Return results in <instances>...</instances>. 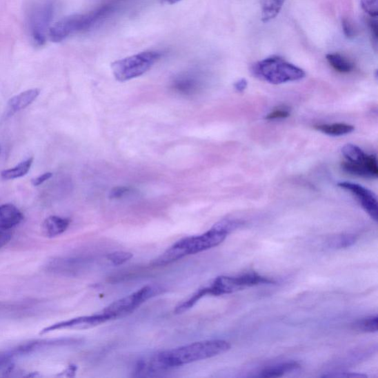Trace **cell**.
I'll return each mask as SVG.
<instances>
[{
    "label": "cell",
    "instance_id": "cell-1",
    "mask_svg": "<svg viewBox=\"0 0 378 378\" xmlns=\"http://www.w3.org/2000/svg\"><path fill=\"white\" fill-rule=\"evenodd\" d=\"M230 349L223 340H209L192 343L181 348L157 353L141 361L138 365L139 373H154L174 367L213 358Z\"/></svg>",
    "mask_w": 378,
    "mask_h": 378
},
{
    "label": "cell",
    "instance_id": "cell-2",
    "mask_svg": "<svg viewBox=\"0 0 378 378\" xmlns=\"http://www.w3.org/2000/svg\"><path fill=\"white\" fill-rule=\"evenodd\" d=\"M237 223L234 221L223 220L201 235L187 237L178 241L156 259L153 265L166 266L186 256L196 255L213 248L221 244L230 230L235 229Z\"/></svg>",
    "mask_w": 378,
    "mask_h": 378
},
{
    "label": "cell",
    "instance_id": "cell-3",
    "mask_svg": "<svg viewBox=\"0 0 378 378\" xmlns=\"http://www.w3.org/2000/svg\"><path fill=\"white\" fill-rule=\"evenodd\" d=\"M113 7L104 6L93 12L63 18L50 27L48 37L52 43H61L68 37L85 32L112 12Z\"/></svg>",
    "mask_w": 378,
    "mask_h": 378
},
{
    "label": "cell",
    "instance_id": "cell-4",
    "mask_svg": "<svg viewBox=\"0 0 378 378\" xmlns=\"http://www.w3.org/2000/svg\"><path fill=\"white\" fill-rule=\"evenodd\" d=\"M254 75L272 85H281L306 77V72L281 58L272 57L257 63L252 68Z\"/></svg>",
    "mask_w": 378,
    "mask_h": 378
},
{
    "label": "cell",
    "instance_id": "cell-5",
    "mask_svg": "<svg viewBox=\"0 0 378 378\" xmlns=\"http://www.w3.org/2000/svg\"><path fill=\"white\" fill-rule=\"evenodd\" d=\"M161 57L159 52L145 51L113 62L111 68L115 79L127 81L145 74Z\"/></svg>",
    "mask_w": 378,
    "mask_h": 378
},
{
    "label": "cell",
    "instance_id": "cell-6",
    "mask_svg": "<svg viewBox=\"0 0 378 378\" xmlns=\"http://www.w3.org/2000/svg\"><path fill=\"white\" fill-rule=\"evenodd\" d=\"M274 283V281L259 276L255 272L238 277H219L214 280L211 286L205 287L207 295L220 296L224 294L232 293L245 289L266 284Z\"/></svg>",
    "mask_w": 378,
    "mask_h": 378
},
{
    "label": "cell",
    "instance_id": "cell-7",
    "mask_svg": "<svg viewBox=\"0 0 378 378\" xmlns=\"http://www.w3.org/2000/svg\"><path fill=\"white\" fill-rule=\"evenodd\" d=\"M159 286H146L120 300L113 302L102 312L110 320L126 316L138 308L147 300L159 295L162 292Z\"/></svg>",
    "mask_w": 378,
    "mask_h": 378
},
{
    "label": "cell",
    "instance_id": "cell-8",
    "mask_svg": "<svg viewBox=\"0 0 378 378\" xmlns=\"http://www.w3.org/2000/svg\"><path fill=\"white\" fill-rule=\"evenodd\" d=\"M54 14V6L46 2L36 6L30 14L28 26L34 43L43 46L48 37L50 26Z\"/></svg>",
    "mask_w": 378,
    "mask_h": 378
},
{
    "label": "cell",
    "instance_id": "cell-9",
    "mask_svg": "<svg viewBox=\"0 0 378 378\" xmlns=\"http://www.w3.org/2000/svg\"><path fill=\"white\" fill-rule=\"evenodd\" d=\"M109 318L102 312L90 317H82L61 321L41 330L40 335H45L51 332L61 330H83L97 326L102 323L109 321Z\"/></svg>",
    "mask_w": 378,
    "mask_h": 378
},
{
    "label": "cell",
    "instance_id": "cell-10",
    "mask_svg": "<svg viewBox=\"0 0 378 378\" xmlns=\"http://www.w3.org/2000/svg\"><path fill=\"white\" fill-rule=\"evenodd\" d=\"M338 186L350 192L358 199L365 211L375 221H377V202L376 196L372 192L359 184L350 182H341Z\"/></svg>",
    "mask_w": 378,
    "mask_h": 378
},
{
    "label": "cell",
    "instance_id": "cell-11",
    "mask_svg": "<svg viewBox=\"0 0 378 378\" xmlns=\"http://www.w3.org/2000/svg\"><path fill=\"white\" fill-rule=\"evenodd\" d=\"M203 86L201 77L195 72H186L177 76L172 81L171 88L184 97H192Z\"/></svg>",
    "mask_w": 378,
    "mask_h": 378
},
{
    "label": "cell",
    "instance_id": "cell-12",
    "mask_svg": "<svg viewBox=\"0 0 378 378\" xmlns=\"http://www.w3.org/2000/svg\"><path fill=\"white\" fill-rule=\"evenodd\" d=\"M343 170L349 174L368 179H377L378 177V166L377 157L374 155H367L364 161L361 163H342Z\"/></svg>",
    "mask_w": 378,
    "mask_h": 378
},
{
    "label": "cell",
    "instance_id": "cell-13",
    "mask_svg": "<svg viewBox=\"0 0 378 378\" xmlns=\"http://www.w3.org/2000/svg\"><path fill=\"white\" fill-rule=\"evenodd\" d=\"M40 90L37 88L28 90L21 92L8 102L7 114L12 115L30 106L39 96Z\"/></svg>",
    "mask_w": 378,
    "mask_h": 378
},
{
    "label": "cell",
    "instance_id": "cell-14",
    "mask_svg": "<svg viewBox=\"0 0 378 378\" xmlns=\"http://www.w3.org/2000/svg\"><path fill=\"white\" fill-rule=\"evenodd\" d=\"M23 214L13 204L0 206V230H8L23 222Z\"/></svg>",
    "mask_w": 378,
    "mask_h": 378
},
{
    "label": "cell",
    "instance_id": "cell-15",
    "mask_svg": "<svg viewBox=\"0 0 378 378\" xmlns=\"http://www.w3.org/2000/svg\"><path fill=\"white\" fill-rule=\"evenodd\" d=\"M70 224L68 218L50 216L45 219L41 230L46 237L54 238L66 232Z\"/></svg>",
    "mask_w": 378,
    "mask_h": 378
},
{
    "label": "cell",
    "instance_id": "cell-16",
    "mask_svg": "<svg viewBox=\"0 0 378 378\" xmlns=\"http://www.w3.org/2000/svg\"><path fill=\"white\" fill-rule=\"evenodd\" d=\"M286 0H262L261 2V21L264 23L274 19L281 12Z\"/></svg>",
    "mask_w": 378,
    "mask_h": 378
},
{
    "label": "cell",
    "instance_id": "cell-17",
    "mask_svg": "<svg viewBox=\"0 0 378 378\" xmlns=\"http://www.w3.org/2000/svg\"><path fill=\"white\" fill-rule=\"evenodd\" d=\"M34 163V157H29L27 160L21 162L10 169L3 170L0 173L3 180L9 181L17 179V178L26 176L30 170Z\"/></svg>",
    "mask_w": 378,
    "mask_h": 378
},
{
    "label": "cell",
    "instance_id": "cell-18",
    "mask_svg": "<svg viewBox=\"0 0 378 378\" xmlns=\"http://www.w3.org/2000/svg\"><path fill=\"white\" fill-rule=\"evenodd\" d=\"M314 128L330 136H342L350 134L355 130L353 126L344 123L319 124L315 126Z\"/></svg>",
    "mask_w": 378,
    "mask_h": 378
},
{
    "label": "cell",
    "instance_id": "cell-19",
    "mask_svg": "<svg viewBox=\"0 0 378 378\" xmlns=\"http://www.w3.org/2000/svg\"><path fill=\"white\" fill-rule=\"evenodd\" d=\"M300 368L297 362H288L269 367L261 372V377H277Z\"/></svg>",
    "mask_w": 378,
    "mask_h": 378
},
{
    "label": "cell",
    "instance_id": "cell-20",
    "mask_svg": "<svg viewBox=\"0 0 378 378\" xmlns=\"http://www.w3.org/2000/svg\"><path fill=\"white\" fill-rule=\"evenodd\" d=\"M327 60L334 70L339 72L350 73L354 70L353 63L339 54L327 55Z\"/></svg>",
    "mask_w": 378,
    "mask_h": 378
},
{
    "label": "cell",
    "instance_id": "cell-21",
    "mask_svg": "<svg viewBox=\"0 0 378 378\" xmlns=\"http://www.w3.org/2000/svg\"><path fill=\"white\" fill-rule=\"evenodd\" d=\"M342 154L346 161L351 163H361L364 161L367 154H366L359 146L353 144H348L343 147Z\"/></svg>",
    "mask_w": 378,
    "mask_h": 378
},
{
    "label": "cell",
    "instance_id": "cell-22",
    "mask_svg": "<svg viewBox=\"0 0 378 378\" xmlns=\"http://www.w3.org/2000/svg\"><path fill=\"white\" fill-rule=\"evenodd\" d=\"M378 318L377 316L361 319L355 322L353 329L364 332H377Z\"/></svg>",
    "mask_w": 378,
    "mask_h": 378
},
{
    "label": "cell",
    "instance_id": "cell-23",
    "mask_svg": "<svg viewBox=\"0 0 378 378\" xmlns=\"http://www.w3.org/2000/svg\"><path fill=\"white\" fill-rule=\"evenodd\" d=\"M133 255L129 252L117 251L110 254L108 259L114 266H120L131 259Z\"/></svg>",
    "mask_w": 378,
    "mask_h": 378
},
{
    "label": "cell",
    "instance_id": "cell-24",
    "mask_svg": "<svg viewBox=\"0 0 378 378\" xmlns=\"http://www.w3.org/2000/svg\"><path fill=\"white\" fill-rule=\"evenodd\" d=\"M361 6L364 12L370 18H377L378 0H361Z\"/></svg>",
    "mask_w": 378,
    "mask_h": 378
},
{
    "label": "cell",
    "instance_id": "cell-25",
    "mask_svg": "<svg viewBox=\"0 0 378 378\" xmlns=\"http://www.w3.org/2000/svg\"><path fill=\"white\" fill-rule=\"evenodd\" d=\"M355 238L351 235H343L331 241V245L336 248H344L351 246L355 243Z\"/></svg>",
    "mask_w": 378,
    "mask_h": 378
},
{
    "label": "cell",
    "instance_id": "cell-26",
    "mask_svg": "<svg viewBox=\"0 0 378 378\" xmlns=\"http://www.w3.org/2000/svg\"><path fill=\"white\" fill-rule=\"evenodd\" d=\"M290 112L289 108L286 107L279 108L275 110H272L271 112H270L266 117V119L271 121V120L287 119L290 117Z\"/></svg>",
    "mask_w": 378,
    "mask_h": 378
},
{
    "label": "cell",
    "instance_id": "cell-27",
    "mask_svg": "<svg viewBox=\"0 0 378 378\" xmlns=\"http://www.w3.org/2000/svg\"><path fill=\"white\" fill-rule=\"evenodd\" d=\"M132 192V189L130 187L119 186L114 188L110 192V197L112 199L121 198Z\"/></svg>",
    "mask_w": 378,
    "mask_h": 378
},
{
    "label": "cell",
    "instance_id": "cell-28",
    "mask_svg": "<svg viewBox=\"0 0 378 378\" xmlns=\"http://www.w3.org/2000/svg\"><path fill=\"white\" fill-rule=\"evenodd\" d=\"M342 28L346 38L352 39L355 36V30L350 22V20L344 19L342 20Z\"/></svg>",
    "mask_w": 378,
    "mask_h": 378
},
{
    "label": "cell",
    "instance_id": "cell-29",
    "mask_svg": "<svg viewBox=\"0 0 378 378\" xmlns=\"http://www.w3.org/2000/svg\"><path fill=\"white\" fill-rule=\"evenodd\" d=\"M52 177V174L51 172H46L43 175H40L39 176L33 178L32 180H31V184H32L34 186H39L47 181L50 180V178Z\"/></svg>",
    "mask_w": 378,
    "mask_h": 378
},
{
    "label": "cell",
    "instance_id": "cell-30",
    "mask_svg": "<svg viewBox=\"0 0 378 378\" xmlns=\"http://www.w3.org/2000/svg\"><path fill=\"white\" fill-rule=\"evenodd\" d=\"M12 238V233L8 232V230H0V249L6 246Z\"/></svg>",
    "mask_w": 378,
    "mask_h": 378
},
{
    "label": "cell",
    "instance_id": "cell-31",
    "mask_svg": "<svg viewBox=\"0 0 378 378\" xmlns=\"http://www.w3.org/2000/svg\"><path fill=\"white\" fill-rule=\"evenodd\" d=\"M370 30H371V34H372V39L373 40L375 41V43L377 44V29H378V27H377V18H371V19L370 20Z\"/></svg>",
    "mask_w": 378,
    "mask_h": 378
},
{
    "label": "cell",
    "instance_id": "cell-32",
    "mask_svg": "<svg viewBox=\"0 0 378 378\" xmlns=\"http://www.w3.org/2000/svg\"><path fill=\"white\" fill-rule=\"evenodd\" d=\"M324 377H367L365 375L355 374V373H339L335 375H324Z\"/></svg>",
    "mask_w": 378,
    "mask_h": 378
},
{
    "label": "cell",
    "instance_id": "cell-33",
    "mask_svg": "<svg viewBox=\"0 0 378 378\" xmlns=\"http://www.w3.org/2000/svg\"><path fill=\"white\" fill-rule=\"evenodd\" d=\"M248 86V82L245 79H241L237 81L235 83V88L239 92H243L245 91Z\"/></svg>",
    "mask_w": 378,
    "mask_h": 378
},
{
    "label": "cell",
    "instance_id": "cell-34",
    "mask_svg": "<svg viewBox=\"0 0 378 378\" xmlns=\"http://www.w3.org/2000/svg\"><path fill=\"white\" fill-rule=\"evenodd\" d=\"M159 1L163 5H174L181 1V0H159Z\"/></svg>",
    "mask_w": 378,
    "mask_h": 378
},
{
    "label": "cell",
    "instance_id": "cell-35",
    "mask_svg": "<svg viewBox=\"0 0 378 378\" xmlns=\"http://www.w3.org/2000/svg\"><path fill=\"white\" fill-rule=\"evenodd\" d=\"M0 153H1V149H0Z\"/></svg>",
    "mask_w": 378,
    "mask_h": 378
}]
</instances>
